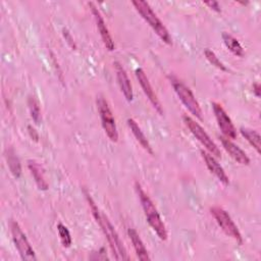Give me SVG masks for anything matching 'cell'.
<instances>
[{
    "label": "cell",
    "mask_w": 261,
    "mask_h": 261,
    "mask_svg": "<svg viewBox=\"0 0 261 261\" xmlns=\"http://www.w3.org/2000/svg\"><path fill=\"white\" fill-rule=\"evenodd\" d=\"M86 197H87L88 203L90 205L91 211L93 213V216L96 219L99 226L101 227L103 233L105 234V237H106V239L109 243V246H110V248L113 252V255H114L115 259H117V260H127L128 257H127V254H126V250H125L121 240L119 239L118 233L116 232L113 225L109 221L108 217L106 215L102 214L99 211L97 205L95 204V202L93 201V199L90 197L89 194L86 193Z\"/></svg>",
    "instance_id": "obj_1"
},
{
    "label": "cell",
    "mask_w": 261,
    "mask_h": 261,
    "mask_svg": "<svg viewBox=\"0 0 261 261\" xmlns=\"http://www.w3.org/2000/svg\"><path fill=\"white\" fill-rule=\"evenodd\" d=\"M135 189L137 192V195L140 199L144 214L146 216V219L149 223V225L152 227V229L156 232L158 238L162 241L167 240V230L165 227V224L163 220L160 217L159 212L157 211L155 205L153 204L150 197L145 193L143 188L141 187L139 181L135 182Z\"/></svg>",
    "instance_id": "obj_2"
},
{
    "label": "cell",
    "mask_w": 261,
    "mask_h": 261,
    "mask_svg": "<svg viewBox=\"0 0 261 261\" xmlns=\"http://www.w3.org/2000/svg\"><path fill=\"white\" fill-rule=\"evenodd\" d=\"M135 6L136 10L140 13V15L149 23V25L154 30V32L157 34V36L166 44L171 45V37L168 33V30L165 28V25L162 23V21L158 18V16L155 14V12L152 10L150 5L143 0H137L132 2Z\"/></svg>",
    "instance_id": "obj_3"
},
{
    "label": "cell",
    "mask_w": 261,
    "mask_h": 261,
    "mask_svg": "<svg viewBox=\"0 0 261 261\" xmlns=\"http://www.w3.org/2000/svg\"><path fill=\"white\" fill-rule=\"evenodd\" d=\"M170 84L172 85L176 95L178 96L181 103L185 105V107L197 118L202 119V109L200 107L199 102L197 101L196 97L194 96L193 92L190 90L189 87H187L181 81H179L177 77L170 75L169 76Z\"/></svg>",
    "instance_id": "obj_4"
},
{
    "label": "cell",
    "mask_w": 261,
    "mask_h": 261,
    "mask_svg": "<svg viewBox=\"0 0 261 261\" xmlns=\"http://www.w3.org/2000/svg\"><path fill=\"white\" fill-rule=\"evenodd\" d=\"M182 120L187 127L190 129V132L193 134V136L205 147V149L214 157L220 158L221 153L220 150L218 149L217 145L212 141V139L209 137V135L204 130V128L196 122L191 116L189 115H184Z\"/></svg>",
    "instance_id": "obj_5"
},
{
    "label": "cell",
    "mask_w": 261,
    "mask_h": 261,
    "mask_svg": "<svg viewBox=\"0 0 261 261\" xmlns=\"http://www.w3.org/2000/svg\"><path fill=\"white\" fill-rule=\"evenodd\" d=\"M10 230H11V236H12L13 243H14L21 259L25 260V261H35V260H37L34 249L32 248V246H31L30 242L28 241L25 234L23 233L19 224L16 221H14V220L10 221Z\"/></svg>",
    "instance_id": "obj_6"
},
{
    "label": "cell",
    "mask_w": 261,
    "mask_h": 261,
    "mask_svg": "<svg viewBox=\"0 0 261 261\" xmlns=\"http://www.w3.org/2000/svg\"><path fill=\"white\" fill-rule=\"evenodd\" d=\"M97 107H98L99 115L101 118V123H102L105 134L110 139V141L117 142L118 132H117L115 119L113 117L112 111H111L107 101L102 96H99L97 98Z\"/></svg>",
    "instance_id": "obj_7"
},
{
    "label": "cell",
    "mask_w": 261,
    "mask_h": 261,
    "mask_svg": "<svg viewBox=\"0 0 261 261\" xmlns=\"http://www.w3.org/2000/svg\"><path fill=\"white\" fill-rule=\"evenodd\" d=\"M210 211H211V214L213 215V217L215 218L216 222L218 223V225L225 232V234L232 238L234 241H237V243L242 244L243 243L242 234H241L238 226L236 225V223L229 216V214L219 206L212 207L210 209Z\"/></svg>",
    "instance_id": "obj_8"
},
{
    "label": "cell",
    "mask_w": 261,
    "mask_h": 261,
    "mask_svg": "<svg viewBox=\"0 0 261 261\" xmlns=\"http://www.w3.org/2000/svg\"><path fill=\"white\" fill-rule=\"evenodd\" d=\"M211 105H212V109L215 114L218 126L221 129L222 134L227 139H236V137H237L236 127H234L231 119L225 112V110L222 108V106L220 104H218L216 102H212Z\"/></svg>",
    "instance_id": "obj_9"
},
{
    "label": "cell",
    "mask_w": 261,
    "mask_h": 261,
    "mask_svg": "<svg viewBox=\"0 0 261 261\" xmlns=\"http://www.w3.org/2000/svg\"><path fill=\"white\" fill-rule=\"evenodd\" d=\"M136 76H137V79H138V81H139V83H140V85H141L145 95L147 96V98L149 99V101L151 102L153 107L156 109V111L160 115H162L163 114L162 106H161V104H160V102H159V100L157 98V95L155 94V92H154V90H153V88H152V86H151V84L149 82L148 76L146 75L145 71L141 67L136 69Z\"/></svg>",
    "instance_id": "obj_10"
},
{
    "label": "cell",
    "mask_w": 261,
    "mask_h": 261,
    "mask_svg": "<svg viewBox=\"0 0 261 261\" xmlns=\"http://www.w3.org/2000/svg\"><path fill=\"white\" fill-rule=\"evenodd\" d=\"M91 9H92V12H93V15L95 17V20H96V24H97V29L100 33V36H101V39L105 45V47L109 50V51H112L114 50V42L111 38V35L108 31V28L106 27V23L100 13V11L98 10V8L94 5V3L90 2L89 3Z\"/></svg>",
    "instance_id": "obj_11"
},
{
    "label": "cell",
    "mask_w": 261,
    "mask_h": 261,
    "mask_svg": "<svg viewBox=\"0 0 261 261\" xmlns=\"http://www.w3.org/2000/svg\"><path fill=\"white\" fill-rule=\"evenodd\" d=\"M201 155L206 163L207 168L211 173H213L220 182H222L224 186H227L229 184V179L227 174L225 173L222 166L218 163V161L215 159L213 155H211L209 152H206L204 150H201Z\"/></svg>",
    "instance_id": "obj_12"
},
{
    "label": "cell",
    "mask_w": 261,
    "mask_h": 261,
    "mask_svg": "<svg viewBox=\"0 0 261 261\" xmlns=\"http://www.w3.org/2000/svg\"><path fill=\"white\" fill-rule=\"evenodd\" d=\"M114 67H115V72H116V77L117 82L120 88L121 93L123 94L124 98L130 102L134 98V93H133V87L130 84V81L127 76V73L123 66L119 62H114Z\"/></svg>",
    "instance_id": "obj_13"
},
{
    "label": "cell",
    "mask_w": 261,
    "mask_h": 261,
    "mask_svg": "<svg viewBox=\"0 0 261 261\" xmlns=\"http://www.w3.org/2000/svg\"><path fill=\"white\" fill-rule=\"evenodd\" d=\"M221 144L224 148V150L229 154V156L234 159L238 163L242 165H248L250 163V158L248 155L233 142L230 141V139H227L225 137H220Z\"/></svg>",
    "instance_id": "obj_14"
},
{
    "label": "cell",
    "mask_w": 261,
    "mask_h": 261,
    "mask_svg": "<svg viewBox=\"0 0 261 261\" xmlns=\"http://www.w3.org/2000/svg\"><path fill=\"white\" fill-rule=\"evenodd\" d=\"M127 234L132 241V244L134 246V249L136 251V254H137V257L140 259V260H150V256L148 254V251L142 241V239L140 238L139 233L137 232L136 229L134 228H128L127 230Z\"/></svg>",
    "instance_id": "obj_15"
},
{
    "label": "cell",
    "mask_w": 261,
    "mask_h": 261,
    "mask_svg": "<svg viewBox=\"0 0 261 261\" xmlns=\"http://www.w3.org/2000/svg\"><path fill=\"white\" fill-rule=\"evenodd\" d=\"M127 124L133 133V135L135 136L136 140L139 142V144L144 148V150H146L149 154L153 155V149L147 139V137L144 135L143 130L141 129V127L138 125V123L133 119V118H128L127 119Z\"/></svg>",
    "instance_id": "obj_16"
},
{
    "label": "cell",
    "mask_w": 261,
    "mask_h": 261,
    "mask_svg": "<svg viewBox=\"0 0 261 261\" xmlns=\"http://www.w3.org/2000/svg\"><path fill=\"white\" fill-rule=\"evenodd\" d=\"M28 166H29V169H30L38 188L42 191L48 190V182L45 179L44 170H43L42 166L34 160H29L28 161Z\"/></svg>",
    "instance_id": "obj_17"
},
{
    "label": "cell",
    "mask_w": 261,
    "mask_h": 261,
    "mask_svg": "<svg viewBox=\"0 0 261 261\" xmlns=\"http://www.w3.org/2000/svg\"><path fill=\"white\" fill-rule=\"evenodd\" d=\"M222 40L224 45L226 46V48L236 56L239 57H243L244 56V49L242 47V45L240 44V42L230 34L223 32L222 33Z\"/></svg>",
    "instance_id": "obj_18"
},
{
    "label": "cell",
    "mask_w": 261,
    "mask_h": 261,
    "mask_svg": "<svg viewBox=\"0 0 261 261\" xmlns=\"http://www.w3.org/2000/svg\"><path fill=\"white\" fill-rule=\"evenodd\" d=\"M241 134L243 135V137L250 143L251 146H253L255 148V150L257 151V153L261 152V138L260 135L251 128H247V127H241Z\"/></svg>",
    "instance_id": "obj_19"
},
{
    "label": "cell",
    "mask_w": 261,
    "mask_h": 261,
    "mask_svg": "<svg viewBox=\"0 0 261 261\" xmlns=\"http://www.w3.org/2000/svg\"><path fill=\"white\" fill-rule=\"evenodd\" d=\"M6 160H7V165L13 174L14 177L18 178L21 174V166L19 159L17 158L15 152L12 149H8L6 152Z\"/></svg>",
    "instance_id": "obj_20"
},
{
    "label": "cell",
    "mask_w": 261,
    "mask_h": 261,
    "mask_svg": "<svg viewBox=\"0 0 261 261\" xmlns=\"http://www.w3.org/2000/svg\"><path fill=\"white\" fill-rule=\"evenodd\" d=\"M28 105H29L30 113H31V116H32L33 120L38 124L40 122V119H41V110H40L39 102L34 97L31 96V97H29Z\"/></svg>",
    "instance_id": "obj_21"
},
{
    "label": "cell",
    "mask_w": 261,
    "mask_h": 261,
    "mask_svg": "<svg viewBox=\"0 0 261 261\" xmlns=\"http://www.w3.org/2000/svg\"><path fill=\"white\" fill-rule=\"evenodd\" d=\"M57 230L61 240V243L64 247H69L71 245V236L69 230L67 229V227L65 225H63L62 223H58L57 224Z\"/></svg>",
    "instance_id": "obj_22"
},
{
    "label": "cell",
    "mask_w": 261,
    "mask_h": 261,
    "mask_svg": "<svg viewBox=\"0 0 261 261\" xmlns=\"http://www.w3.org/2000/svg\"><path fill=\"white\" fill-rule=\"evenodd\" d=\"M204 54H205V57L207 58V60L212 64V65H214L215 67H217V68H219V69H221V70H227L226 69V67H225V65L220 61V59L216 56V54L212 51V50H210V49H206L205 51H204Z\"/></svg>",
    "instance_id": "obj_23"
},
{
    "label": "cell",
    "mask_w": 261,
    "mask_h": 261,
    "mask_svg": "<svg viewBox=\"0 0 261 261\" xmlns=\"http://www.w3.org/2000/svg\"><path fill=\"white\" fill-rule=\"evenodd\" d=\"M204 4L207 5V6H209L211 9L215 10L216 12H220V11H221L220 5H219V3H218L217 1H208V2H205Z\"/></svg>",
    "instance_id": "obj_24"
},
{
    "label": "cell",
    "mask_w": 261,
    "mask_h": 261,
    "mask_svg": "<svg viewBox=\"0 0 261 261\" xmlns=\"http://www.w3.org/2000/svg\"><path fill=\"white\" fill-rule=\"evenodd\" d=\"M63 35H64V37H65V40L67 41V43L71 46V47H75V45H74V43H73V39L71 38V36H70V34L67 32V30H65V29H63Z\"/></svg>",
    "instance_id": "obj_25"
},
{
    "label": "cell",
    "mask_w": 261,
    "mask_h": 261,
    "mask_svg": "<svg viewBox=\"0 0 261 261\" xmlns=\"http://www.w3.org/2000/svg\"><path fill=\"white\" fill-rule=\"evenodd\" d=\"M28 128H29V133H30V135H31V138H32V139H34L35 141H38L39 136H38V134H37L36 129H35V128H33L31 125H29V126H28Z\"/></svg>",
    "instance_id": "obj_26"
},
{
    "label": "cell",
    "mask_w": 261,
    "mask_h": 261,
    "mask_svg": "<svg viewBox=\"0 0 261 261\" xmlns=\"http://www.w3.org/2000/svg\"><path fill=\"white\" fill-rule=\"evenodd\" d=\"M253 92L257 97H260V85L259 84H254L253 85Z\"/></svg>",
    "instance_id": "obj_27"
}]
</instances>
